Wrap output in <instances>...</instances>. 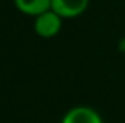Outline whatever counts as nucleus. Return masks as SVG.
Instances as JSON below:
<instances>
[{
    "label": "nucleus",
    "instance_id": "2",
    "mask_svg": "<svg viewBox=\"0 0 125 123\" xmlns=\"http://www.w3.org/2000/svg\"><path fill=\"white\" fill-rule=\"evenodd\" d=\"M89 6V0H51V9L62 19H71L83 15Z\"/></svg>",
    "mask_w": 125,
    "mask_h": 123
},
{
    "label": "nucleus",
    "instance_id": "1",
    "mask_svg": "<svg viewBox=\"0 0 125 123\" xmlns=\"http://www.w3.org/2000/svg\"><path fill=\"white\" fill-rule=\"evenodd\" d=\"M62 28V18L55 13L52 9H50L48 12H44L42 15L35 18L33 22V29L35 33L41 38H54L57 36Z\"/></svg>",
    "mask_w": 125,
    "mask_h": 123
},
{
    "label": "nucleus",
    "instance_id": "3",
    "mask_svg": "<svg viewBox=\"0 0 125 123\" xmlns=\"http://www.w3.org/2000/svg\"><path fill=\"white\" fill-rule=\"evenodd\" d=\"M61 123H103L100 114L87 106H77L70 109L64 116Z\"/></svg>",
    "mask_w": 125,
    "mask_h": 123
},
{
    "label": "nucleus",
    "instance_id": "4",
    "mask_svg": "<svg viewBox=\"0 0 125 123\" xmlns=\"http://www.w3.org/2000/svg\"><path fill=\"white\" fill-rule=\"evenodd\" d=\"M15 6L28 16H39L51 9V0H15Z\"/></svg>",
    "mask_w": 125,
    "mask_h": 123
}]
</instances>
